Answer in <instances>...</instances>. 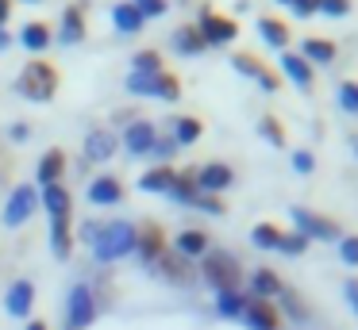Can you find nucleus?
I'll return each mask as SVG.
<instances>
[{"label":"nucleus","instance_id":"f257e3e1","mask_svg":"<svg viewBox=\"0 0 358 330\" xmlns=\"http://www.w3.org/2000/svg\"><path fill=\"white\" fill-rule=\"evenodd\" d=\"M58 84H62V77H58V66L47 58H31L24 66V73H20L16 81V92L27 100H50L58 92Z\"/></svg>","mask_w":358,"mask_h":330},{"label":"nucleus","instance_id":"f03ea898","mask_svg":"<svg viewBox=\"0 0 358 330\" xmlns=\"http://www.w3.org/2000/svg\"><path fill=\"white\" fill-rule=\"evenodd\" d=\"M93 250L96 261H116L124 253L135 250V227L127 223H108V227H96L93 230Z\"/></svg>","mask_w":358,"mask_h":330},{"label":"nucleus","instance_id":"7ed1b4c3","mask_svg":"<svg viewBox=\"0 0 358 330\" xmlns=\"http://www.w3.org/2000/svg\"><path fill=\"white\" fill-rule=\"evenodd\" d=\"M201 269H204V276H208V280L220 288V296H227V292H239L243 273H239V261H235L231 253H224V250L208 253Z\"/></svg>","mask_w":358,"mask_h":330},{"label":"nucleus","instance_id":"20e7f679","mask_svg":"<svg viewBox=\"0 0 358 330\" xmlns=\"http://www.w3.org/2000/svg\"><path fill=\"white\" fill-rule=\"evenodd\" d=\"M35 204H39V192H35L31 184H16L8 207H4V223H8V227L27 223V219H31V211H35Z\"/></svg>","mask_w":358,"mask_h":330},{"label":"nucleus","instance_id":"39448f33","mask_svg":"<svg viewBox=\"0 0 358 330\" xmlns=\"http://www.w3.org/2000/svg\"><path fill=\"white\" fill-rule=\"evenodd\" d=\"M135 250H139V257L147 261H158L166 253V234L158 223H139L135 227Z\"/></svg>","mask_w":358,"mask_h":330},{"label":"nucleus","instance_id":"423d86ee","mask_svg":"<svg viewBox=\"0 0 358 330\" xmlns=\"http://www.w3.org/2000/svg\"><path fill=\"white\" fill-rule=\"evenodd\" d=\"M93 319H96L93 292H89L85 284H78V288L70 292V327H73V330H85Z\"/></svg>","mask_w":358,"mask_h":330},{"label":"nucleus","instance_id":"0eeeda50","mask_svg":"<svg viewBox=\"0 0 358 330\" xmlns=\"http://www.w3.org/2000/svg\"><path fill=\"white\" fill-rule=\"evenodd\" d=\"M201 35H204V43H227V38H235L239 35V23L235 20H224L220 12H201Z\"/></svg>","mask_w":358,"mask_h":330},{"label":"nucleus","instance_id":"6e6552de","mask_svg":"<svg viewBox=\"0 0 358 330\" xmlns=\"http://www.w3.org/2000/svg\"><path fill=\"white\" fill-rule=\"evenodd\" d=\"M62 173H66V150L62 146H50V150L39 158L35 177H39V184L47 188V184H62Z\"/></svg>","mask_w":358,"mask_h":330},{"label":"nucleus","instance_id":"1a4fd4ad","mask_svg":"<svg viewBox=\"0 0 358 330\" xmlns=\"http://www.w3.org/2000/svg\"><path fill=\"white\" fill-rule=\"evenodd\" d=\"M85 31H89V23H85V4H70L62 12V31H58V38H62L66 46H73V43H81L85 38Z\"/></svg>","mask_w":358,"mask_h":330},{"label":"nucleus","instance_id":"9d476101","mask_svg":"<svg viewBox=\"0 0 358 330\" xmlns=\"http://www.w3.org/2000/svg\"><path fill=\"white\" fill-rule=\"evenodd\" d=\"M89 200H93L96 207H108V204H120L124 200V181L120 177H96L93 184H89Z\"/></svg>","mask_w":358,"mask_h":330},{"label":"nucleus","instance_id":"9b49d317","mask_svg":"<svg viewBox=\"0 0 358 330\" xmlns=\"http://www.w3.org/2000/svg\"><path fill=\"white\" fill-rule=\"evenodd\" d=\"M20 43H24L31 54H43L50 43H55V31L47 27V20H31V23H24V31H20Z\"/></svg>","mask_w":358,"mask_h":330},{"label":"nucleus","instance_id":"f8f14e48","mask_svg":"<svg viewBox=\"0 0 358 330\" xmlns=\"http://www.w3.org/2000/svg\"><path fill=\"white\" fill-rule=\"evenodd\" d=\"M116 150H120V138L112 135V130H93V135L85 138V158L89 161H108Z\"/></svg>","mask_w":358,"mask_h":330},{"label":"nucleus","instance_id":"ddd939ff","mask_svg":"<svg viewBox=\"0 0 358 330\" xmlns=\"http://www.w3.org/2000/svg\"><path fill=\"white\" fill-rule=\"evenodd\" d=\"M193 181H196V188H204V192H220V188H227V184H231V169L220 165V161H212V165L196 169Z\"/></svg>","mask_w":358,"mask_h":330},{"label":"nucleus","instance_id":"4468645a","mask_svg":"<svg viewBox=\"0 0 358 330\" xmlns=\"http://www.w3.org/2000/svg\"><path fill=\"white\" fill-rule=\"evenodd\" d=\"M124 146L131 153H150V150H155V127H150L147 119L131 123V127L124 130Z\"/></svg>","mask_w":358,"mask_h":330},{"label":"nucleus","instance_id":"2eb2a0df","mask_svg":"<svg viewBox=\"0 0 358 330\" xmlns=\"http://www.w3.org/2000/svg\"><path fill=\"white\" fill-rule=\"evenodd\" d=\"M31 303H35V284H31V280H16V284L8 288L4 307H8L12 315H20V319H24V315H31Z\"/></svg>","mask_w":358,"mask_h":330},{"label":"nucleus","instance_id":"dca6fc26","mask_svg":"<svg viewBox=\"0 0 358 330\" xmlns=\"http://www.w3.org/2000/svg\"><path fill=\"white\" fill-rule=\"evenodd\" d=\"M43 204H47L50 219H62V215L73 211V200H70V188H66V184H47V188H43Z\"/></svg>","mask_w":358,"mask_h":330},{"label":"nucleus","instance_id":"f3484780","mask_svg":"<svg viewBox=\"0 0 358 330\" xmlns=\"http://www.w3.org/2000/svg\"><path fill=\"white\" fill-rule=\"evenodd\" d=\"M50 246H55L58 257H70V250H73V227H70V215H62V219H50Z\"/></svg>","mask_w":358,"mask_h":330},{"label":"nucleus","instance_id":"a211bd4d","mask_svg":"<svg viewBox=\"0 0 358 330\" xmlns=\"http://www.w3.org/2000/svg\"><path fill=\"white\" fill-rule=\"evenodd\" d=\"M173 181H178V169H173V165H158V169H150V173L139 181V188L143 192H170Z\"/></svg>","mask_w":358,"mask_h":330},{"label":"nucleus","instance_id":"6ab92c4d","mask_svg":"<svg viewBox=\"0 0 358 330\" xmlns=\"http://www.w3.org/2000/svg\"><path fill=\"white\" fill-rule=\"evenodd\" d=\"M112 20H116V27L127 31V35L143 31V23H147V20H143V12H139L135 4H116V8H112Z\"/></svg>","mask_w":358,"mask_h":330},{"label":"nucleus","instance_id":"aec40b11","mask_svg":"<svg viewBox=\"0 0 358 330\" xmlns=\"http://www.w3.org/2000/svg\"><path fill=\"white\" fill-rule=\"evenodd\" d=\"M247 319L255 322L258 330H281V319H278V311H273L270 303H262V299L247 307Z\"/></svg>","mask_w":358,"mask_h":330},{"label":"nucleus","instance_id":"412c9836","mask_svg":"<svg viewBox=\"0 0 358 330\" xmlns=\"http://www.w3.org/2000/svg\"><path fill=\"white\" fill-rule=\"evenodd\" d=\"M204 250H208V234H204V230H185V234L178 238L181 257H201Z\"/></svg>","mask_w":358,"mask_h":330},{"label":"nucleus","instance_id":"4be33fe9","mask_svg":"<svg viewBox=\"0 0 358 330\" xmlns=\"http://www.w3.org/2000/svg\"><path fill=\"white\" fill-rule=\"evenodd\" d=\"M173 43H178V50H181V54H196V50H204V46H208V43H204V35H201V27H196V23H193V27H178Z\"/></svg>","mask_w":358,"mask_h":330},{"label":"nucleus","instance_id":"5701e85b","mask_svg":"<svg viewBox=\"0 0 358 330\" xmlns=\"http://www.w3.org/2000/svg\"><path fill=\"white\" fill-rule=\"evenodd\" d=\"M181 261H185V257H181L178 250H173V253H162V257H158L155 265H158V273H162V276H170V280H185V276H189V269L181 265Z\"/></svg>","mask_w":358,"mask_h":330},{"label":"nucleus","instance_id":"b1692460","mask_svg":"<svg viewBox=\"0 0 358 330\" xmlns=\"http://www.w3.org/2000/svg\"><path fill=\"white\" fill-rule=\"evenodd\" d=\"M204 130L201 119H193V115H181V119H173V135H178V142H196Z\"/></svg>","mask_w":358,"mask_h":330},{"label":"nucleus","instance_id":"393cba45","mask_svg":"<svg viewBox=\"0 0 358 330\" xmlns=\"http://www.w3.org/2000/svg\"><path fill=\"white\" fill-rule=\"evenodd\" d=\"M155 96H162V100H178L181 96V81H178V73H155Z\"/></svg>","mask_w":358,"mask_h":330},{"label":"nucleus","instance_id":"a878e982","mask_svg":"<svg viewBox=\"0 0 358 330\" xmlns=\"http://www.w3.org/2000/svg\"><path fill=\"white\" fill-rule=\"evenodd\" d=\"M235 66H239V69H247V73H255L258 81H266V84H270V89H273V84H278V77H273L270 69H266L262 61H258V58H250V54H235Z\"/></svg>","mask_w":358,"mask_h":330},{"label":"nucleus","instance_id":"bb28decb","mask_svg":"<svg viewBox=\"0 0 358 330\" xmlns=\"http://www.w3.org/2000/svg\"><path fill=\"white\" fill-rule=\"evenodd\" d=\"M135 73H147V77L162 73V54L158 50H139L135 54Z\"/></svg>","mask_w":358,"mask_h":330},{"label":"nucleus","instance_id":"cd10ccee","mask_svg":"<svg viewBox=\"0 0 358 330\" xmlns=\"http://www.w3.org/2000/svg\"><path fill=\"white\" fill-rule=\"evenodd\" d=\"M255 288H258V292H262V296H273V292H278V288H281V280H278V276H273V273H270V269H262V273H258V276H255Z\"/></svg>","mask_w":358,"mask_h":330},{"label":"nucleus","instance_id":"c85d7f7f","mask_svg":"<svg viewBox=\"0 0 358 330\" xmlns=\"http://www.w3.org/2000/svg\"><path fill=\"white\" fill-rule=\"evenodd\" d=\"M262 31H266V38H270V43H278V46L289 38L285 23H278V20H262Z\"/></svg>","mask_w":358,"mask_h":330},{"label":"nucleus","instance_id":"c756f323","mask_svg":"<svg viewBox=\"0 0 358 330\" xmlns=\"http://www.w3.org/2000/svg\"><path fill=\"white\" fill-rule=\"evenodd\" d=\"M255 242H258V246H278V242H281L278 227H270V223H262V227H255Z\"/></svg>","mask_w":358,"mask_h":330},{"label":"nucleus","instance_id":"7c9ffc66","mask_svg":"<svg viewBox=\"0 0 358 330\" xmlns=\"http://www.w3.org/2000/svg\"><path fill=\"white\" fill-rule=\"evenodd\" d=\"M131 4L143 12V20H147V15H162L166 12V0H131Z\"/></svg>","mask_w":358,"mask_h":330},{"label":"nucleus","instance_id":"2f4dec72","mask_svg":"<svg viewBox=\"0 0 358 330\" xmlns=\"http://www.w3.org/2000/svg\"><path fill=\"white\" fill-rule=\"evenodd\" d=\"M308 50L316 54V58H331V46L327 43H308Z\"/></svg>","mask_w":358,"mask_h":330},{"label":"nucleus","instance_id":"473e14b6","mask_svg":"<svg viewBox=\"0 0 358 330\" xmlns=\"http://www.w3.org/2000/svg\"><path fill=\"white\" fill-rule=\"evenodd\" d=\"M8 12H12V0H0V23L8 20Z\"/></svg>","mask_w":358,"mask_h":330},{"label":"nucleus","instance_id":"72a5a7b5","mask_svg":"<svg viewBox=\"0 0 358 330\" xmlns=\"http://www.w3.org/2000/svg\"><path fill=\"white\" fill-rule=\"evenodd\" d=\"M27 330H47V322H43V319H31V322H27Z\"/></svg>","mask_w":358,"mask_h":330},{"label":"nucleus","instance_id":"f704fd0d","mask_svg":"<svg viewBox=\"0 0 358 330\" xmlns=\"http://www.w3.org/2000/svg\"><path fill=\"white\" fill-rule=\"evenodd\" d=\"M27 4H35V0H27Z\"/></svg>","mask_w":358,"mask_h":330}]
</instances>
